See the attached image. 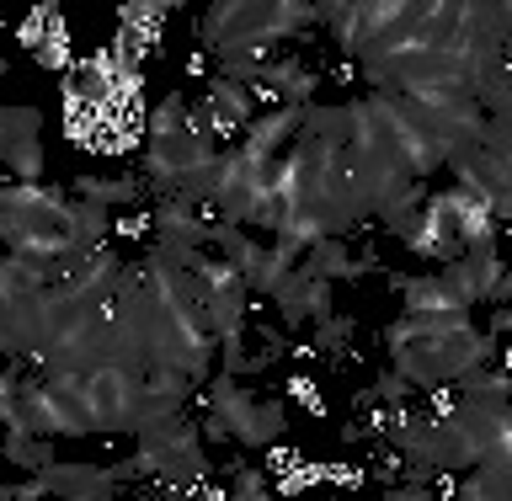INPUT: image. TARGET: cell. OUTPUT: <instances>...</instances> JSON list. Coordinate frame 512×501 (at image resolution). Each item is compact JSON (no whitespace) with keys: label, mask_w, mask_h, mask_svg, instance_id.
I'll list each match as a JSON object with an SVG mask.
<instances>
[{"label":"cell","mask_w":512,"mask_h":501,"mask_svg":"<svg viewBox=\"0 0 512 501\" xmlns=\"http://www.w3.org/2000/svg\"><path fill=\"white\" fill-rule=\"evenodd\" d=\"M395 374L411 379V390H438V384H459L464 374L486 368L496 358V342L475 331L470 315H400L384 331Z\"/></svg>","instance_id":"1"},{"label":"cell","mask_w":512,"mask_h":501,"mask_svg":"<svg viewBox=\"0 0 512 501\" xmlns=\"http://www.w3.org/2000/svg\"><path fill=\"white\" fill-rule=\"evenodd\" d=\"M0 230H6L11 256L64 262L75 251V203H64L54 187L11 182L0 192Z\"/></svg>","instance_id":"2"},{"label":"cell","mask_w":512,"mask_h":501,"mask_svg":"<svg viewBox=\"0 0 512 501\" xmlns=\"http://www.w3.org/2000/svg\"><path fill=\"white\" fill-rule=\"evenodd\" d=\"M86 400H91V416H96V432H139L150 406H144V374L134 368H96L86 374Z\"/></svg>","instance_id":"3"},{"label":"cell","mask_w":512,"mask_h":501,"mask_svg":"<svg viewBox=\"0 0 512 501\" xmlns=\"http://www.w3.org/2000/svg\"><path fill=\"white\" fill-rule=\"evenodd\" d=\"M448 171H454L459 192H470V198H480L491 208L496 224H512V176H507L502 155H491L486 144H475V150L448 155Z\"/></svg>","instance_id":"4"},{"label":"cell","mask_w":512,"mask_h":501,"mask_svg":"<svg viewBox=\"0 0 512 501\" xmlns=\"http://www.w3.org/2000/svg\"><path fill=\"white\" fill-rule=\"evenodd\" d=\"M502 272H507V262L496 256V246L491 251H464L459 262H448L438 278L459 294V304L470 310V304H480V299H491L496 304V288H502Z\"/></svg>","instance_id":"5"},{"label":"cell","mask_w":512,"mask_h":501,"mask_svg":"<svg viewBox=\"0 0 512 501\" xmlns=\"http://www.w3.org/2000/svg\"><path fill=\"white\" fill-rule=\"evenodd\" d=\"M299 134H304V107H272V112H262L246 134H240V144L246 150H256V155H267V160H283L288 150L299 144Z\"/></svg>","instance_id":"6"},{"label":"cell","mask_w":512,"mask_h":501,"mask_svg":"<svg viewBox=\"0 0 512 501\" xmlns=\"http://www.w3.org/2000/svg\"><path fill=\"white\" fill-rule=\"evenodd\" d=\"M390 288H400L406 315H470L443 278H406V272H390Z\"/></svg>","instance_id":"7"},{"label":"cell","mask_w":512,"mask_h":501,"mask_svg":"<svg viewBox=\"0 0 512 501\" xmlns=\"http://www.w3.org/2000/svg\"><path fill=\"white\" fill-rule=\"evenodd\" d=\"M448 208H454V230H459V246L464 251H491L496 246V214L480 198H470V192H459V187H448Z\"/></svg>","instance_id":"8"},{"label":"cell","mask_w":512,"mask_h":501,"mask_svg":"<svg viewBox=\"0 0 512 501\" xmlns=\"http://www.w3.org/2000/svg\"><path fill=\"white\" fill-rule=\"evenodd\" d=\"M262 86L278 96V107L288 102V107H310V96H315V86H320V75L315 70H304L299 59H272L267 64V75H262Z\"/></svg>","instance_id":"9"},{"label":"cell","mask_w":512,"mask_h":501,"mask_svg":"<svg viewBox=\"0 0 512 501\" xmlns=\"http://www.w3.org/2000/svg\"><path fill=\"white\" fill-rule=\"evenodd\" d=\"M75 192L86 203H96V208H128V203H139V192H144V176H80L75 182Z\"/></svg>","instance_id":"10"},{"label":"cell","mask_w":512,"mask_h":501,"mask_svg":"<svg viewBox=\"0 0 512 501\" xmlns=\"http://www.w3.org/2000/svg\"><path fill=\"white\" fill-rule=\"evenodd\" d=\"M278 320H283V331H299V326H310V299H315V272L310 267H299L294 278H288L278 294Z\"/></svg>","instance_id":"11"},{"label":"cell","mask_w":512,"mask_h":501,"mask_svg":"<svg viewBox=\"0 0 512 501\" xmlns=\"http://www.w3.org/2000/svg\"><path fill=\"white\" fill-rule=\"evenodd\" d=\"M208 96H214V107H219L230 123H240V128H251V123H256V102H262V96H256L251 86L214 75V80H208Z\"/></svg>","instance_id":"12"},{"label":"cell","mask_w":512,"mask_h":501,"mask_svg":"<svg viewBox=\"0 0 512 501\" xmlns=\"http://www.w3.org/2000/svg\"><path fill=\"white\" fill-rule=\"evenodd\" d=\"M166 16H171V6H160V0H128V6L118 11V27L134 32L144 48H155V43H160V27H166Z\"/></svg>","instance_id":"13"},{"label":"cell","mask_w":512,"mask_h":501,"mask_svg":"<svg viewBox=\"0 0 512 501\" xmlns=\"http://www.w3.org/2000/svg\"><path fill=\"white\" fill-rule=\"evenodd\" d=\"M11 144H43V112L38 107L0 112V150H11Z\"/></svg>","instance_id":"14"},{"label":"cell","mask_w":512,"mask_h":501,"mask_svg":"<svg viewBox=\"0 0 512 501\" xmlns=\"http://www.w3.org/2000/svg\"><path fill=\"white\" fill-rule=\"evenodd\" d=\"M304 267H310L315 278H326V283H336V278L347 283V272H352V251H347V240H315L310 256H304Z\"/></svg>","instance_id":"15"},{"label":"cell","mask_w":512,"mask_h":501,"mask_svg":"<svg viewBox=\"0 0 512 501\" xmlns=\"http://www.w3.org/2000/svg\"><path fill=\"white\" fill-rule=\"evenodd\" d=\"M80 64V54H75V38H70V27L64 22H54V32H48V43L38 48V70H48V75H70Z\"/></svg>","instance_id":"16"},{"label":"cell","mask_w":512,"mask_h":501,"mask_svg":"<svg viewBox=\"0 0 512 501\" xmlns=\"http://www.w3.org/2000/svg\"><path fill=\"white\" fill-rule=\"evenodd\" d=\"M6 459L22 464V470H32V475H43L48 464H59L54 448H48V438H32V432H11V438H6Z\"/></svg>","instance_id":"17"},{"label":"cell","mask_w":512,"mask_h":501,"mask_svg":"<svg viewBox=\"0 0 512 501\" xmlns=\"http://www.w3.org/2000/svg\"><path fill=\"white\" fill-rule=\"evenodd\" d=\"M352 331H358V320H352V315H331L326 326H315V352H326V358H342L347 342H352Z\"/></svg>","instance_id":"18"},{"label":"cell","mask_w":512,"mask_h":501,"mask_svg":"<svg viewBox=\"0 0 512 501\" xmlns=\"http://www.w3.org/2000/svg\"><path fill=\"white\" fill-rule=\"evenodd\" d=\"M6 166L16 171V182L43 187V144H11V150H6Z\"/></svg>","instance_id":"19"},{"label":"cell","mask_w":512,"mask_h":501,"mask_svg":"<svg viewBox=\"0 0 512 501\" xmlns=\"http://www.w3.org/2000/svg\"><path fill=\"white\" fill-rule=\"evenodd\" d=\"M283 395L299 400L310 416H326V395H320V384H315L310 374H288V379H283Z\"/></svg>","instance_id":"20"},{"label":"cell","mask_w":512,"mask_h":501,"mask_svg":"<svg viewBox=\"0 0 512 501\" xmlns=\"http://www.w3.org/2000/svg\"><path fill=\"white\" fill-rule=\"evenodd\" d=\"M331 486L336 491H363L368 486V470H358V464H331Z\"/></svg>","instance_id":"21"},{"label":"cell","mask_w":512,"mask_h":501,"mask_svg":"<svg viewBox=\"0 0 512 501\" xmlns=\"http://www.w3.org/2000/svg\"><path fill=\"white\" fill-rule=\"evenodd\" d=\"M294 464H304V459L294 454V448H283V443H272V448H267V464H262V470H267V475H278V480H283L288 470H294Z\"/></svg>","instance_id":"22"},{"label":"cell","mask_w":512,"mask_h":501,"mask_svg":"<svg viewBox=\"0 0 512 501\" xmlns=\"http://www.w3.org/2000/svg\"><path fill=\"white\" fill-rule=\"evenodd\" d=\"M379 501H438V491L432 486H406V480H400V486H390Z\"/></svg>","instance_id":"23"},{"label":"cell","mask_w":512,"mask_h":501,"mask_svg":"<svg viewBox=\"0 0 512 501\" xmlns=\"http://www.w3.org/2000/svg\"><path fill=\"white\" fill-rule=\"evenodd\" d=\"M187 75H192V80H214L219 70L208 64V54H187Z\"/></svg>","instance_id":"24"},{"label":"cell","mask_w":512,"mask_h":501,"mask_svg":"<svg viewBox=\"0 0 512 501\" xmlns=\"http://www.w3.org/2000/svg\"><path fill=\"white\" fill-rule=\"evenodd\" d=\"M496 304H512V262H507V272H502V288H496Z\"/></svg>","instance_id":"25"},{"label":"cell","mask_w":512,"mask_h":501,"mask_svg":"<svg viewBox=\"0 0 512 501\" xmlns=\"http://www.w3.org/2000/svg\"><path fill=\"white\" fill-rule=\"evenodd\" d=\"M496 331H512V304H496Z\"/></svg>","instance_id":"26"},{"label":"cell","mask_w":512,"mask_h":501,"mask_svg":"<svg viewBox=\"0 0 512 501\" xmlns=\"http://www.w3.org/2000/svg\"><path fill=\"white\" fill-rule=\"evenodd\" d=\"M496 11H502V32L512 38V0H507V6H496Z\"/></svg>","instance_id":"27"},{"label":"cell","mask_w":512,"mask_h":501,"mask_svg":"<svg viewBox=\"0 0 512 501\" xmlns=\"http://www.w3.org/2000/svg\"><path fill=\"white\" fill-rule=\"evenodd\" d=\"M502 160H507V176H512V144H507V150H502Z\"/></svg>","instance_id":"28"},{"label":"cell","mask_w":512,"mask_h":501,"mask_svg":"<svg viewBox=\"0 0 512 501\" xmlns=\"http://www.w3.org/2000/svg\"><path fill=\"white\" fill-rule=\"evenodd\" d=\"M502 363H507V374H512V347H507V352H502Z\"/></svg>","instance_id":"29"},{"label":"cell","mask_w":512,"mask_h":501,"mask_svg":"<svg viewBox=\"0 0 512 501\" xmlns=\"http://www.w3.org/2000/svg\"><path fill=\"white\" fill-rule=\"evenodd\" d=\"M262 501H272V496H262Z\"/></svg>","instance_id":"30"}]
</instances>
